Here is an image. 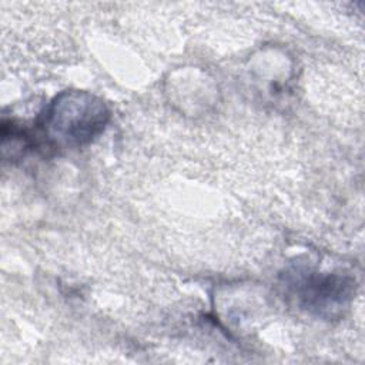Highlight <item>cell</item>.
Segmentation results:
<instances>
[{"label":"cell","instance_id":"6da1fadb","mask_svg":"<svg viewBox=\"0 0 365 365\" xmlns=\"http://www.w3.org/2000/svg\"><path fill=\"white\" fill-rule=\"evenodd\" d=\"M108 118L110 111L98 97L76 90L54 97L40 125L53 144L78 147L100 135Z\"/></svg>","mask_w":365,"mask_h":365},{"label":"cell","instance_id":"7a4b0ae2","mask_svg":"<svg viewBox=\"0 0 365 365\" xmlns=\"http://www.w3.org/2000/svg\"><path fill=\"white\" fill-rule=\"evenodd\" d=\"M299 305L321 317L339 312L349 301L352 281L336 274L304 272L292 285Z\"/></svg>","mask_w":365,"mask_h":365}]
</instances>
